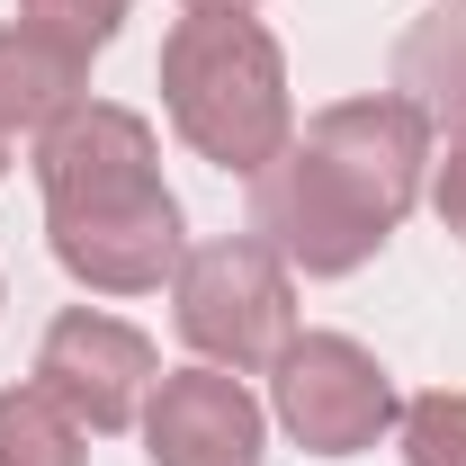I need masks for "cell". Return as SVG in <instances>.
Wrapping results in <instances>:
<instances>
[{
  "mask_svg": "<svg viewBox=\"0 0 466 466\" xmlns=\"http://www.w3.org/2000/svg\"><path fill=\"white\" fill-rule=\"evenodd\" d=\"M404 466H466V395L458 386H431L404 404Z\"/></svg>",
  "mask_w": 466,
  "mask_h": 466,
  "instance_id": "8fae6325",
  "label": "cell"
},
{
  "mask_svg": "<svg viewBox=\"0 0 466 466\" xmlns=\"http://www.w3.org/2000/svg\"><path fill=\"white\" fill-rule=\"evenodd\" d=\"M395 99H404L431 135H466V0L421 9L395 36Z\"/></svg>",
  "mask_w": 466,
  "mask_h": 466,
  "instance_id": "9c48e42d",
  "label": "cell"
},
{
  "mask_svg": "<svg viewBox=\"0 0 466 466\" xmlns=\"http://www.w3.org/2000/svg\"><path fill=\"white\" fill-rule=\"evenodd\" d=\"M36 188H46V242L90 296H153L188 251L179 198L162 188V144L116 99H81L63 126H46Z\"/></svg>",
  "mask_w": 466,
  "mask_h": 466,
  "instance_id": "7a4b0ae2",
  "label": "cell"
},
{
  "mask_svg": "<svg viewBox=\"0 0 466 466\" xmlns=\"http://www.w3.org/2000/svg\"><path fill=\"white\" fill-rule=\"evenodd\" d=\"M0 466H90V431L27 377L0 386Z\"/></svg>",
  "mask_w": 466,
  "mask_h": 466,
  "instance_id": "30bf717a",
  "label": "cell"
},
{
  "mask_svg": "<svg viewBox=\"0 0 466 466\" xmlns=\"http://www.w3.org/2000/svg\"><path fill=\"white\" fill-rule=\"evenodd\" d=\"M269 449V412L233 368H162L153 404H144V458L153 466H260Z\"/></svg>",
  "mask_w": 466,
  "mask_h": 466,
  "instance_id": "52a82bcc",
  "label": "cell"
},
{
  "mask_svg": "<svg viewBox=\"0 0 466 466\" xmlns=\"http://www.w3.org/2000/svg\"><path fill=\"white\" fill-rule=\"evenodd\" d=\"M269 412L314 458H359V449H377L404 421L395 377L377 368V350H359L350 332H296L269 359Z\"/></svg>",
  "mask_w": 466,
  "mask_h": 466,
  "instance_id": "5b68a950",
  "label": "cell"
},
{
  "mask_svg": "<svg viewBox=\"0 0 466 466\" xmlns=\"http://www.w3.org/2000/svg\"><path fill=\"white\" fill-rule=\"evenodd\" d=\"M0 171H9V135H0Z\"/></svg>",
  "mask_w": 466,
  "mask_h": 466,
  "instance_id": "9a60e30c",
  "label": "cell"
},
{
  "mask_svg": "<svg viewBox=\"0 0 466 466\" xmlns=\"http://www.w3.org/2000/svg\"><path fill=\"white\" fill-rule=\"evenodd\" d=\"M90 99V55L46 27H0V135H46Z\"/></svg>",
  "mask_w": 466,
  "mask_h": 466,
  "instance_id": "ba28073f",
  "label": "cell"
},
{
  "mask_svg": "<svg viewBox=\"0 0 466 466\" xmlns=\"http://www.w3.org/2000/svg\"><path fill=\"white\" fill-rule=\"evenodd\" d=\"M188 9H251V0H188Z\"/></svg>",
  "mask_w": 466,
  "mask_h": 466,
  "instance_id": "5bb4252c",
  "label": "cell"
},
{
  "mask_svg": "<svg viewBox=\"0 0 466 466\" xmlns=\"http://www.w3.org/2000/svg\"><path fill=\"white\" fill-rule=\"evenodd\" d=\"M171 314H179V341L207 368H233V377L269 368L296 341V269L260 233H216V242L179 251Z\"/></svg>",
  "mask_w": 466,
  "mask_h": 466,
  "instance_id": "277c9868",
  "label": "cell"
},
{
  "mask_svg": "<svg viewBox=\"0 0 466 466\" xmlns=\"http://www.w3.org/2000/svg\"><path fill=\"white\" fill-rule=\"evenodd\" d=\"M421 188H431V126L395 90L332 99L251 179V233L305 279H350L386 251Z\"/></svg>",
  "mask_w": 466,
  "mask_h": 466,
  "instance_id": "6da1fadb",
  "label": "cell"
},
{
  "mask_svg": "<svg viewBox=\"0 0 466 466\" xmlns=\"http://www.w3.org/2000/svg\"><path fill=\"white\" fill-rule=\"evenodd\" d=\"M36 386L81 431H135L144 404H153V386H162V350H153V332L116 323L99 305H72L36 341Z\"/></svg>",
  "mask_w": 466,
  "mask_h": 466,
  "instance_id": "8992f818",
  "label": "cell"
},
{
  "mask_svg": "<svg viewBox=\"0 0 466 466\" xmlns=\"http://www.w3.org/2000/svg\"><path fill=\"white\" fill-rule=\"evenodd\" d=\"M18 18L46 27V36H63V46H81V55H99L116 27H126V0H18Z\"/></svg>",
  "mask_w": 466,
  "mask_h": 466,
  "instance_id": "7c38bea8",
  "label": "cell"
},
{
  "mask_svg": "<svg viewBox=\"0 0 466 466\" xmlns=\"http://www.w3.org/2000/svg\"><path fill=\"white\" fill-rule=\"evenodd\" d=\"M162 108L198 162L260 179L296 144L288 55L251 9H188L162 36Z\"/></svg>",
  "mask_w": 466,
  "mask_h": 466,
  "instance_id": "3957f363",
  "label": "cell"
},
{
  "mask_svg": "<svg viewBox=\"0 0 466 466\" xmlns=\"http://www.w3.org/2000/svg\"><path fill=\"white\" fill-rule=\"evenodd\" d=\"M431 207H440V225L466 242V135L440 153V162H431Z\"/></svg>",
  "mask_w": 466,
  "mask_h": 466,
  "instance_id": "4fadbf2b",
  "label": "cell"
}]
</instances>
